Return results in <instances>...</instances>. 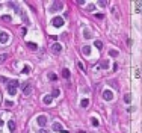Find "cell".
I'll use <instances>...</instances> for the list:
<instances>
[{"label":"cell","mask_w":142,"mask_h":133,"mask_svg":"<svg viewBox=\"0 0 142 133\" xmlns=\"http://www.w3.org/2000/svg\"><path fill=\"white\" fill-rule=\"evenodd\" d=\"M21 89H23V95H30L32 94V83L23 82L21 83Z\"/></svg>","instance_id":"1"},{"label":"cell","mask_w":142,"mask_h":133,"mask_svg":"<svg viewBox=\"0 0 142 133\" xmlns=\"http://www.w3.org/2000/svg\"><path fill=\"white\" fill-rule=\"evenodd\" d=\"M62 8H64V3L62 2H53V5L50 6V12H52V14H56V12H59Z\"/></svg>","instance_id":"2"},{"label":"cell","mask_w":142,"mask_h":133,"mask_svg":"<svg viewBox=\"0 0 142 133\" xmlns=\"http://www.w3.org/2000/svg\"><path fill=\"white\" fill-rule=\"evenodd\" d=\"M52 24L55 27H62L64 26V18H62V17H55V18L52 20Z\"/></svg>","instance_id":"3"},{"label":"cell","mask_w":142,"mask_h":133,"mask_svg":"<svg viewBox=\"0 0 142 133\" xmlns=\"http://www.w3.org/2000/svg\"><path fill=\"white\" fill-rule=\"evenodd\" d=\"M47 121H48V119H47V116H45V115H39L38 118H36V123H38L41 127L47 126Z\"/></svg>","instance_id":"4"},{"label":"cell","mask_w":142,"mask_h":133,"mask_svg":"<svg viewBox=\"0 0 142 133\" xmlns=\"http://www.w3.org/2000/svg\"><path fill=\"white\" fill-rule=\"evenodd\" d=\"M9 41V33L8 32H0V44H6Z\"/></svg>","instance_id":"5"},{"label":"cell","mask_w":142,"mask_h":133,"mask_svg":"<svg viewBox=\"0 0 142 133\" xmlns=\"http://www.w3.org/2000/svg\"><path fill=\"white\" fill-rule=\"evenodd\" d=\"M52 52L55 53V55H59V53L62 52V45L59 43H56V44H53L52 45Z\"/></svg>","instance_id":"6"},{"label":"cell","mask_w":142,"mask_h":133,"mask_svg":"<svg viewBox=\"0 0 142 133\" xmlns=\"http://www.w3.org/2000/svg\"><path fill=\"white\" fill-rule=\"evenodd\" d=\"M103 98L104 100H107V101H110V100H114V94H112V91H104L103 92Z\"/></svg>","instance_id":"7"},{"label":"cell","mask_w":142,"mask_h":133,"mask_svg":"<svg viewBox=\"0 0 142 133\" xmlns=\"http://www.w3.org/2000/svg\"><path fill=\"white\" fill-rule=\"evenodd\" d=\"M53 132H62V124L61 123H55L53 124Z\"/></svg>","instance_id":"8"},{"label":"cell","mask_w":142,"mask_h":133,"mask_svg":"<svg viewBox=\"0 0 142 133\" xmlns=\"http://www.w3.org/2000/svg\"><path fill=\"white\" fill-rule=\"evenodd\" d=\"M82 52H83V55H91V47L89 45H83V48H82Z\"/></svg>","instance_id":"9"},{"label":"cell","mask_w":142,"mask_h":133,"mask_svg":"<svg viewBox=\"0 0 142 133\" xmlns=\"http://www.w3.org/2000/svg\"><path fill=\"white\" fill-rule=\"evenodd\" d=\"M8 127H9L11 132L15 130V123H14V119H9V121H8Z\"/></svg>","instance_id":"10"},{"label":"cell","mask_w":142,"mask_h":133,"mask_svg":"<svg viewBox=\"0 0 142 133\" xmlns=\"http://www.w3.org/2000/svg\"><path fill=\"white\" fill-rule=\"evenodd\" d=\"M61 95V91L57 89V88H53V91H52V98L53 97H59Z\"/></svg>","instance_id":"11"},{"label":"cell","mask_w":142,"mask_h":133,"mask_svg":"<svg viewBox=\"0 0 142 133\" xmlns=\"http://www.w3.org/2000/svg\"><path fill=\"white\" fill-rule=\"evenodd\" d=\"M52 100H53V98H52V95H45V97L43 98V101L45 103V104H50V103H52Z\"/></svg>","instance_id":"12"},{"label":"cell","mask_w":142,"mask_h":133,"mask_svg":"<svg viewBox=\"0 0 142 133\" xmlns=\"http://www.w3.org/2000/svg\"><path fill=\"white\" fill-rule=\"evenodd\" d=\"M83 36H85V38H91V36H92V33H91L89 29H85V30H83Z\"/></svg>","instance_id":"13"},{"label":"cell","mask_w":142,"mask_h":133,"mask_svg":"<svg viewBox=\"0 0 142 133\" xmlns=\"http://www.w3.org/2000/svg\"><path fill=\"white\" fill-rule=\"evenodd\" d=\"M17 92V88H12V86H8V94L9 95H15Z\"/></svg>","instance_id":"14"},{"label":"cell","mask_w":142,"mask_h":133,"mask_svg":"<svg viewBox=\"0 0 142 133\" xmlns=\"http://www.w3.org/2000/svg\"><path fill=\"white\" fill-rule=\"evenodd\" d=\"M8 57H9V55H8V53H3V55H0V64H3V62H5Z\"/></svg>","instance_id":"15"},{"label":"cell","mask_w":142,"mask_h":133,"mask_svg":"<svg viewBox=\"0 0 142 133\" xmlns=\"http://www.w3.org/2000/svg\"><path fill=\"white\" fill-rule=\"evenodd\" d=\"M62 76H64L65 79H68L70 77V70L68 68H64V70H62Z\"/></svg>","instance_id":"16"},{"label":"cell","mask_w":142,"mask_h":133,"mask_svg":"<svg viewBox=\"0 0 142 133\" xmlns=\"http://www.w3.org/2000/svg\"><path fill=\"white\" fill-rule=\"evenodd\" d=\"M109 55L112 57H118L119 56V52H116V50H109Z\"/></svg>","instance_id":"17"},{"label":"cell","mask_w":142,"mask_h":133,"mask_svg":"<svg viewBox=\"0 0 142 133\" xmlns=\"http://www.w3.org/2000/svg\"><path fill=\"white\" fill-rule=\"evenodd\" d=\"M88 104H89V100H88V98H83L82 101H80V106L82 107H88Z\"/></svg>","instance_id":"18"},{"label":"cell","mask_w":142,"mask_h":133,"mask_svg":"<svg viewBox=\"0 0 142 133\" xmlns=\"http://www.w3.org/2000/svg\"><path fill=\"white\" fill-rule=\"evenodd\" d=\"M18 85H20L18 80H11V82H9V86H12V88H17Z\"/></svg>","instance_id":"19"},{"label":"cell","mask_w":142,"mask_h":133,"mask_svg":"<svg viewBox=\"0 0 142 133\" xmlns=\"http://www.w3.org/2000/svg\"><path fill=\"white\" fill-rule=\"evenodd\" d=\"M27 47L30 48V50H36V48H38V45H36L35 43H27Z\"/></svg>","instance_id":"20"},{"label":"cell","mask_w":142,"mask_h":133,"mask_svg":"<svg viewBox=\"0 0 142 133\" xmlns=\"http://www.w3.org/2000/svg\"><path fill=\"white\" fill-rule=\"evenodd\" d=\"M124 101H126V103H132V95L126 94V95H124Z\"/></svg>","instance_id":"21"},{"label":"cell","mask_w":142,"mask_h":133,"mask_svg":"<svg viewBox=\"0 0 142 133\" xmlns=\"http://www.w3.org/2000/svg\"><path fill=\"white\" fill-rule=\"evenodd\" d=\"M101 68L107 70V68H109V62H107V61H101Z\"/></svg>","instance_id":"22"},{"label":"cell","mask_w":142,"mask_h":133,"mask_svg":"<svg viewBox=\"0 0 142 133\" xmlns=\"http://www.w3.org/2000/svg\"><path fill=\"white\" fill-rule=\"evenodd\" d=\"M135 77L136 79H141V68H136L135 70Z\"/></svg>","instance_id":"23"},{"label":"cell","mask_w":142,"mask_h":133,"mask_svg":"<svg viewBox=\"0 0 142 133\" xmlns=\"http://www.w3.org/2000/svg\"><path fill=\"white\" fill-rule=\"evenodd\" d=\"M95 47H97L98 50H101L103 48V43H101V41H95Z\"/></svg>","instance_id":"24"},{"label":"cell","mask_w":142,"mask_h":133,"mask_svg":"<svg viewBox=\"0 0 142 133\" xmlns=\"http://www.w3.org/2000/svg\"><path fill=\"white\" fill-rule=\"evenodd\" d=\"M141 6H142V2H136V12L137 14L141 12Z\"/></svg>","instance_id":"25"},{"label":"cell","mask_w":142,"mask_h":133,"mask_svg":"<svg viewBox=\"0 0 142 133\" xmlns=\"http://www.w3.org/2000/svg\"><path fill=\"white\" fill-rule=\"evenodd\" d=\"M48 79H50V80H53V82H55L56 79H57V76H56V74H53V73H50V74H48Z\"/></svg>","instance_id":"26"},{"label":"cell","mask_w":142,"mask_h":133,"mask_svg":"<svg viewBox=\"0 0 142 133\" xmlns=\"http://www.w3.org/2000/svg\"><path fill=\"white\" fill-rule=\"evenodd\" d=\"M91 124H92V126H95V127H97V126H98L100 123H98V119H97V118H92V119H91Z\"/></svg>","instance_id":"27"},{"label":"cell","mask_w":142,"mask_h":133,"mask_svg":"<svg viewBox=\"0 0 142 133\" xmlns=\"http://www.w3.org/2000/svg\"><path fill=\"white\" fill-rule=\"evenodd\" d=\"M2 20H3V21H11L12 18H11V15H3V17H2Z\"/></svg>","instance_id":"28"},{"label":"cell","mask_w":142,"mask_h":133,"mask_svg":"<svg viewBox=\"0 0 142 133\" xmlns=\"http://www.w3.org/2000/svg\"><path fill=\"white\" fill-rule=\"evenodd\" d=\"M97 3H98V6H101V8H104L107 5V2H104V0H100V2H97Z\"/></svg>","instance_id":"29"},{"label":"cell","mask_w":142,"mask_h":133,"mask_svg":"<svg viewBox=\"0 0 142 133\" xmlns=\"http://www.w3.org/2000/svg\"><path fill=\"white\" fill-rule=\"evenodd\" d=\"M21 73H24V74H27V73H30V68H29V66H24L23 68V71Z\"/></svg>","instance_id":"30"},{"label":"cell","mask_w":142,"mask_h":133,"mask_svg":"<svg viewBox=\"0 0 142 133\" xmlns=\"http://www.w3.org/2000/svg\"><path fill=\"white\" fill-rule=\"evenodd\" d=\"M109 85L112 86V88H116V86H118V85H116V82H115V80H110V82H109Z\"/></svg>","instance_id":"31"},{"label":"cell","mask_w":142,"mask_h":133,"mask_svg":"<svg viewBox=\"0 0 142 133\" xmlns=\"http://www.w3.org/2000/svg\"><path fill=\"white\" fill-rule=\"evenodd\" d=\"M5 104H6L8 107H12V106H14V103H12V101H11V100H8V101L5 103Z\"/></svg>","instance_id":"32"},{"label":"cell","mask_w":142,"mask_h":133,"mask_svg":"<svg viewBox=\"0 0 142 133\" xmlns=\"http://www.w3.org/2000/svg\"><path fill=\"white\" fill-rule=\"evenodd\" d=\"M79 68H80V70H82V71H85V65H83V64H82V62H79Z\"/></svg>","instance_id":"33"},{"label":"cell","mask_w":142,"mask_h":133,"mask_svg":"<svg viewBox=\"0 0 142 133\" xmlns=\"http://www.w3.org/2000/svg\"><path fill=\"white\" fill-rule=\"evenodd\" d=\"M94 8H95L94 5H89V6H88V11H89V12H92V11H94Z\"/></svg>","instance_id":"34"},{"label":"cell","mask_w":142,"mask_h":133,"mask_svg":"<svg viewBox=\"0 0 142 133\" xmlns=\"http://www.w3.org/2000/svg\"><path fill=\"white\" fill-rule=\"evenodd\" d=\"M38 133H47V132H45L44 128H41V130H38Z\"/></svg>","instance_id":"35"},{"label":"cell","mask_w":142,"mask_h":133,"mask_svg":"<svg viewBox=\"0 0 142 133\" xmlns=\"http://www.w3.org/2000/svg\"><path fill=\"white\" fill-rule=\"evenodd\" d=\"M3 126V119H0V127H2Z\"/></svg>","instance_id":"36"}]
</instances>
